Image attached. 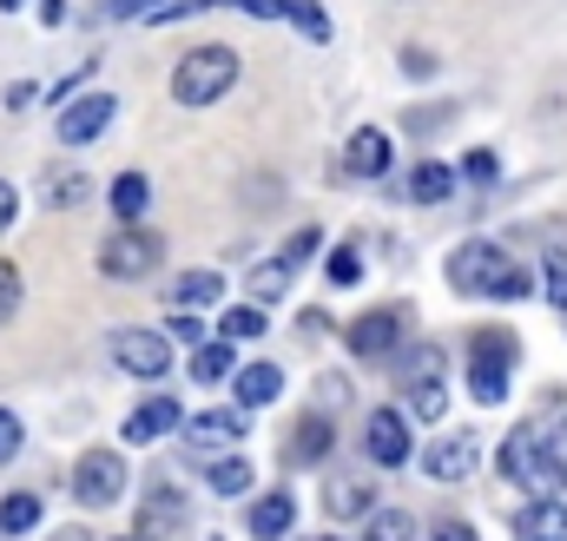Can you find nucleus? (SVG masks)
I'll use <instances>...</instances> for the list:
<instances>
[{
  "label": "nucleus",
  "instance_id": "34",
  "mask_svg": "<svg viewBox=\"0 0 567 541\" xmlns=\"http://www.w3.org/2000/svg\"><path fill=\"white\" fill-rule=\"evenodd\" d=\"M20 297H27V284H20V265H7V258H0V324L20 310Z\"/></svg>",
  "mask_w": 567,
  "mask_h": 541
},
{
  "label": "nucleus",
  "instance_id": "33",
  "mask_svg": "<svg viewBox=\"0 0 567 541\" xmlns=\"http://www.w3.org/2000/svg\"><path fill=\"white\" fill-rule=\"evenodd\" d=\"M323 277H330L337 290H350V284L363 277V258H357V245H343V252H330V265H323Z\"/></svg>",
  "mask_w": 567,
  "mask_h": 541
},
{
  "label": "nucleus",
  "instance_id": "42",
  "mask_svg": "<svg viewBox=\"0 0 567 541\" xmlns=\"http://www.w3.org/2000/svg\"><path fill=\"white\" fill-rule=\"evenodd\" d=\"M113 7H120V13H133V20H152V13H158V7H172V0H113Z\"/></svg>",
  "mask_w": 567,
  "mask_h": 541
},
{
  "label": "nucleus",
  "instance_id": "37",
  "mask_svg": "<svg viewBox=\"0 0 567 541\" xmlns=\"http://www.w3.org/2000/svg\"><path fill=\"white\" fill-rule=\"evenodd\" d=\"M93 185H86V172H73V178H53V205H80Z\"/></svg>",
  "mask_w": 567,
  "mask_h": 541
},
{
  "label": "nucleus",
  "instance_id": "44",
  "mask_svg": "<svg viewBox=\"0 0 567 541\" xmlns=\"http://www.w3.org/2000/svg\"><path fill=\"white\" fill-rule=\"evenodd\" d=\"M429 541H482V535H475L468 522H442V529H435V535H429Z\"/></svg>",
  "mask_w": 567,
  "mask_h": 541
},
{
  "label": "nucleus",
  "instance_id": "12",
  "mask_svg": "<svg viewBox=\"0 0 567 541\" xmlns=\"http://www.w3.org/2000/svg\"><path fill=\"white\" fill-rule=\"evenodd\" d=\"M343 337H350L357 357H390V350L403 344V310H363Z\"/></svg>",
  "mask_w": 567,
  "mask_h": 541
},
{
  "label": "nucleus",
  "instance_id": "46",
  "mask_svg": "<svg viewBox=\"0 0 567 541\" xmlns=\"http://www.w3.org/2000/svg\"><path fill=\"white\" fill-rule=\"evenodd\" d=\"M0 7H7V13H20V0H0Z\"/></svg>",
  "mask_w": 567,
  "mask_h": 541
},
{
  "label": "nucleus",
  "instance_id": "8",
  "mask_svg": "<svg viewBox=\"0 0 567 541\" xmlns=\"http://www.w3.org/2000/svg\"><path fill=\"white\" fill-rule=\"evenodd\" d=\"M113 364H120L126 377L152 384V377L172 370V344H165L158 330H120V337H113Z\"/></svg>",
  "mask_w": 567,
  "mask_h": 541
},
{
  "label": "nucleus",
  "instance_id": "32",
  "mask_svg": "<svg viewBox=\"0 0 567 541\" xmlns=\"http://www.w3.org/2000/svg\"><path fill=\"white\" fill-rule=\"evenodd\" d=\"M363 541H416V522L403 509H370V535Z\"/></svg>",
  "mask_w": 567,
  "mask_h": 541
},
{
  "label": "nucleus",
  "instance_id": "13",
  "mask_svg": "<svg viewBox=\"0 0 567 541\" xmlns=\"http://www.w3.org/2000/svg\"><path fill=\"white\" fill-rule=\"evenodd\" d=\"M390 133H377V126H363V133H350V145H343V172L350 178H383L390 172Z\"/></svg>",
  "mask_w": 567,
  "mask_h": 541
},
{
  "label": "nucleus",
  "instance_id": "45",
  "mask_svg": "<svg viewBox=\"0 0 567 541\" xmlns=\"http://www.w3.org/2000/svg\"><path fill=\"white\" fill-rule=\"evenodd\" d=\"M40 20H47V27H60V20H66V7H60V0H40Z\"/></svg>",
  "mask_w": 567,
  "mask_h": 541
},
{
  "label": "nucleus",
  "instance_id": "10",
  "mask_svg": "<svg viewBox=\"0 0 567 541\" xmlns=\"http://www.w3.org/2000/svg\"><path fill=\"white\" fill-rule=\"evenodd\" d=\"M502 476L508 482H528V489H555V476H548V456H542V436L535 429H515L508 442H502Z\"/></svg>",
  "mask_w": 567,
  "mask_h": 541
},
{
  "label": "nucleus",
  "instance_id": "5",
  "mask_svg": "<svg viewBox=\"0 0 567 541\" xmlns=\"http://www.w3.org/2000/svg\"><path fill=\"white\" fill-rule=\"evenodd\" d=\"M126 456H113V449H93V456H80L73 462V496L86 502V509H113L120 496H126Z\"/></svg>",
  "mask_w": 567,
  "mask_h": 541
},
{
  "label": "nucleus",
  "instance_id": "4",
  "mask_svg": "<svg viewBox=\"0 0 567 541\" xmlns=\"http://www.w3.org/2000/svg\"><path fill=\"white\" fill-rule=\"evenodd\" d=\"M158 258H165V245H158V232H145V225H120V232L100 245V270H106V277H120V284L152 277Z\"/></svg>",
  "mask_w": 567,
  "mask_h": 541
},
{
  "label": "nucleus",
  "instance_id": "25",
  "mask_svg": "<svg viewBox=\"0 0 567 541\" xmlns=\"http://www.w3.org/2000/svg\"><path fill=\"white\" fill-rule=\"evenodd\" d=\"M218 290H225V277H218V270H185V277L172 284V304H185V310H192V304H212Z\"/></svg>",
  "mask_w": 567,
  "mask_h": 541
},
{
  "label": "nucleus",
  "instance_id": "26",
  "mask_svg": "<svg viewBox=\"0 0 567 541\" xmlns=\"http://www.w3.org/2000/svg\"><path fill=\"white\" fill-rule=\"evenodd\" d=\"M145 198H152V185H145L140 172H120V178H113V212H120L126 225L145 218Z\"/></svg>",
  "mask_w": 567,
  "mask_h": 541
},
{
  "label": "nucleus",
  "instance_id": "9",
  "mask_svg": "<svg viewBox=\"0 0 567 541\" xmlns=\"http://www.w3.org/2000/svg\"><path fill=\"white\" fill-rule=\"evenodd\" d=\"M363 449H370L377 469H403V462L416 456V442H410V416H403V409H377L370 429H363Z\"/></svg>",
  "mask_w": 567,
  "mask_h": 541
},
{
  "label": "nucleus",
  "instance_id": "36",
  "mask_svg": "<svg viewBox=\"0 0 567 541\" xmlns=\"http://www.w3.org/2000/svg\"><path fill=\"white\" fill-rule=\"evenodd\" d=\"M20 436H27V429H20V416H13V409H0V462H13V456H20Z\"/></svg>",
  "mask_w": 567,
  "mask_h": 541
},
{
  "label": "nucleus",
  "instance_id": "28",
  "mask_svg": "<svg viewBox=\"0 0 567 541\" xmlns=\"http://www.w3.org/2000/svg\"><path fill=\"white\" fill-rule=\"evenodd\" d=\"M290 277H297V270L284 265V258H265V265L251 270V290H258V304H278L284 290H290Z\"/></svg>",
  "mask_w": 567,
  "mask_h": 541
},
{
  "label": "nucleus",
  "instance_id": "19",
  "mask_svg": "<svg viewBox=\"0 0 567 541\" xmlns=\"http://www.w3.org/2000/svg\"><path fill=\"white\" fill-rule=\"evenodd\" d=\"M231 384H238V404L245 409H265L284 397V370L278 364H245V370H231Z\"/></svg>",
  "mask_w": 567,
  "mask_h": 541
},
{
  "label": "nucleus",
  "instance_id": "27",
  "mask_svg": "<svg viewBox=\"0 0 567 541\" xmlns=\"http://www.w3.org/2000/svg\"><path fill=\"white\" fill-rule=\"evenodd\" d=\"M205 482H212L218 496H245L258 476H251V462H245V456H225V462H212V476H205Z\"/></svg>",
  "mask_w": 567,
  "mask_h": 541
},
{
  "label": "nucleus",
  "instance_id": "23",
  "mask_svg": "<svg viewBox=\"0 0 567 541\" xmlns=\"http://www.w3.org/2000/svg\"><path fill=\"white\" fill-rule=\"evenodd\" d=\"M231 370H238V364H231V344H225V337L192 350V384H225Z\"/></svg>",
  "mask_w": 567,
  "mask_h": 541
},
{
  "label": "nucleus",
  "instance_id": "41",
  "mask_svg": "<svg viewBox=\"0 0 567 541\" xmlns=\"http://www.w3.org/2000/svg\"><path fill=\"white\" fill-rule=\"evenodd\" d=\"M13 218H20V192H13V185H7V178H0V232H7V225H13Z\"/></svg>",
  "mask_w": 567,
  "mask_h": 541
},
{
  "label": "nucleus",
  "instance_id": "2",
  "mask_svg": "<svg viewBox=\"0 0 567 541\" xmlns=\"http://www.w3.org/2000/svg\"><path fill=\"white\" fill-rule=\"evenodd\" d=\"M238 86V53L231 47H192L172 73V100L178 106H212Z\"/></svg>",
  "mask_w": 567,
  "mask_h": 541
},
{
  "label": "nucleus",
  "instance_id": "17",
  "mask_svg": "<svg viewBox=\"0 0 567 541\" xmlns=\"http://www.w3.org/2000/svg\"><path fill=\"white\" fill-rule=\"evenodd\" d=\"M178 422H185V416H178L172 397H145V404L126 416V442H158V436H165V429H178Z\"/></svg>",
  "mask_w": 567,
  "mask_h": 541
},
{
  "label": "nucleus",
  "instance_id": "6",
  "mask_svg": "<svg viewBox=\"0 0 567 541\" xmlns=\"http://www.w3.org/2000/svg\"><path fill=\"white\" fill-rule=\"evenodd\" d=\"M475 462H482L475 429H442V436L423 449V476H429V482H468V476H475Z\"/></svg>",
  "mask_w": 567,
  "mask_h": 541
},
{
  "label": "nucleus",
  "instance_id": "14",
  "mask_svg": "<svg viewBox=\"0 0 567 541\" xmlns=\"http://www.w3.org/2000/svg\"><path fill=\"white\" fill-rule=\"evenodd\" d=\"M178 522H185V496H172L165 482H152V489H145V509H140V535L133 541H165Z\"/></svg>",
  "mask_w": 567,
  "mask_h": 541
},
{
  "label": "nucleus",
  "instance_id": "29",
  "mask_svg": "<svg viewBox=\"0 0 567 541\" xmlns=\"http://www.w3.org/2000/svg\"><path fill=\"white\" fill-rule=\"evenodd\" d=\"M535 436H542V456H548L555 489H567V416H561V422H548V429H535Z\"/></svg>",
  "mask_w": 567,
  "mask_h": 541
},
{
  "label": "nucleus",
  "instance_id": "16",
  "mask_svg": "<svg viewBox=\"0 0 567 541\" xmlns=\"http://www.w3.org/2000/svg\"><path fill=\"white\" fill-rule=\"evenodd\" d=\"M515 535L522 541H567V502H555V496L528 502V509L515 516Z\"/></svg>",
  "mask_w": 567,
  "mask_h": 541
},
{
  "label": "nucleus",
  "instance_id": "15",
  "mask_svg": "<svg viewBox=\"0 0 567 541\" xmlns=\"http://www.w3.org/2000/svg\"><path fill=\"white\" fill-rule=\"evenodd\" d=\"M370 509H377V482H363V476L323 482V516L330 522H350V516H370Z\"/></svg>",
  "mask_w": 567,
  "mask_h": 541
},
{
  "label": "nucleus",
  "instance_id": "24",
  "mask_svg": "<svg viewBox=\"0 0 567 541\" xmlns=\"http://www.w3.org/2000/svg\"><path fill=\"white\" fill-rule=\"evenodd\" d=\"M27 529H40V496L13 489V496L0 502V535H27Z\"/></svg>",
  "mask_w": 567,
  "mask_h": 541
},
{
  "label": "nucleus",
  "instance_id": "3",
  "mask_svg": "<svg viewBox=\"0 0 567 541\" xmlns=\"http://www.w3.org/2000/svg\"><path fill=\"white\" fill-rule=\"evenodd\" d=\"M515 357H522L515 330H475V344H468V390H475V404H502L508 397Z\"/></svg>",
  "mask_w": 567,
  "mask_h": 541
},
{
  "label": "nucleus",
  "instance_id": "21",
  "mask_svg": "<svg viewBox=\"0 0 567 541\" xmlns=\"http://www.w3.org/2000/svg\"><path fill=\"white\" fill-rule=\"evenodd\" d=\"M330 442H337V429H330L323 416H297V429H290L284 456H290V462H323V456H330Z\"/></svg>",
  "mask_w": 567,
  "mask_h": 541
},
{
  "label": "nucleus",
  "instance_id": "30",
  "mask_svg": "<svg viewBox=\"0 0 567 541\" xmlns=\"http://www.w3.org/2000/svg\"><path fill=\"white\" fill-rule=\"evenodd\" d=\"M218 330H225V344H251V337H265L271 324H265V310H258V304H238Z\"/></svg>",
  "mask_w": 567,
  "mask_h": 541
},
{
  "label": "nucleus",
  "instance_id": "11",
  "mask_svg": "<svg viewBox=\"0 0 567 541\" xmlns=\"http://www.w3.org/2000/svg\"><path fill=\"white\" fill-rule=\"evenodd\" d=\"M113 113H120V100H113V93H86V100H73V106L60 113V126H53V133H60V145H93V139L113 126Z\"/></svg>",
  "mask_w": 567,
  "mask_h": 541
},
{
  "label": "nucleus",
  "instance_id": "39",
  "mask_svg": "<svg viewBox=\"0 0 567 541\" xmlns=\"http://www.w3.org/2000/svg\"><path fill=\"white\" fill-rule=\"evenodd\" d=\"M542 284H548V304H561V310H567V258H555Z\"/></svg>",
  "mask_w": 567,
  "mask_h": 541
},
{
  "label": "nucleus",
  "instance_id": "20",
  "mask_svg": "<svg viewBox=\"0 0 567 541\" xmlns=\"http://www.w3.org/2000/svg\"><path fill=\"white\" fill-rule=\"evenodd\" d=\"M290 522H297V502H290V489H271V496H258V502H251V535H258V541L290 535Z\"/></svg>",
  "mask_w": 567,
  "mask_h": 541
},
{
  "label": "nucleus",
  "instance_id": "31",
  "mask_svg": "<svg viewBox=\"0 0 567 541\" xmlns=\"http://www.w3.org/2000/svg\"><path fill=\"white\" fill-rule=\"evenodd\" d=\"M284 20H297L303 40H330V13L317 0H284Z\"/></svg>",
  "mask_w": 567,
  "mask_h": 541
},
{
  "label": "nucleus",
  "instance_id": "7",
  "mask_svg": "<svg viewBox=\"0 0 567 541\" xmlns=\"http://www.w3.org/2000/svg\"><path fill=\"white\" fill-rule=\"evenodd\" d=\"M410 409L423 416V422H442V409H449V390H442V344H423V350H410Z\"/></svg>",
  "mask_w": 567,
  "mask_h": 541
},
{
  "label": "nucleus",
  "instance_id": "35",
  "mask_svg": "<svg viewBox=\"0 0 567 541\" xmlns=\"http://www.w3.org/2000/svg\"><path fill=\"white\" fill-rule=\"evenodd\" d=\"M462 172H468L475 185H495V172H502V159H495V152L482 145V152H468V159H462Z\"/></svg>",
  "mask_w": 567,
  "mask_h": 541
},
{
  "label": "nucleus",
  "instance_id": "40",
  "mask_svg": "<svg viewBox=\"0 0 567 541\" xmlns=\"http://www.w3.org/2000/svg\"><path fill=\"white\" fill-rule=\"evenodd\" d=\"M403 73H410V80H429V73H435V60H429L423 47H410V53H403Z\"/></svg>",
  "mask_w": 567,
  "mask_h": 541
},
{
  "label": "nucleus",
  "instance_id": "22",
  "mask_svg": "<svg viewBox=\"0 0 567 541\" xmlns=\"http://www.w3.org/2000/svg\"><path fill=\"white\" fill-rule=\"evenodd\" d=\"M403 192H410V198H416V205H442V198H449V192H455V172H449V165H435V159H429V165H416V172H410V185H403Z\"/></svg>",
  "mask_w": 567,
  "mask_h": 541
},
{
  "label": "nucleus",
  "instance_id": "38",
  "mask_svg": "<svg viewBox=\"0 0 567 541\" xmlns=\"http://www.w3.org/2000/svg\"><path fill=\"white\" fill-rule=\"evenodd\" d=\"M310 252H317V232H297V238L284 245L278 258H284V265H290V270H297V265H303V258H310Z\"/></svg>",
  "mask_w": 567,
  "mask_h": 541
},
{
  "label": "nucleus",
  "instance_id": "43",
  "mask_svg": "<svg viewBox=\"0 0 567 541\" xmlns=\"http://www.w3.org/2000/svg\"><path fill=\"white\" fill-rule=\"evenodd\" d=\"M172 330H178V344H192V350H198V344H205V324H198V317H178V324H172Z\"/></svg>",
  "mask_w": 567,
  "mask_h": 541
},
{
  "label": "nucleus",
  "instance_id": "18",
  "mask_svg": "<svg viewBox=\"0 0 567 541\" xmlns=\"http://www.w3.org/2000/svg\"><path fill=\"white\" fill-rule=\"evenodd\" d=\"M185 436H192L198 449H225V442L245 436V416H238V409H198V416L185 422Z\"/></svg>",
  "mask_w": 567,
  "mask_h": 541
},
{
  "label": "nucleus",
  "instance_id": "1",
  "mask_svg": "<svg viewBox=\"0 0 567 541\" xmlns=\"http://www.w3.org/2000/svg\"><path fill=\"white\" fill-rule=\"evenodd\" d=\"M449 284H455L462 297H502V304H522V297L535 290V277L515 265L502 245H488V238H468V245L449 258Z\"/></svg>",
  "mask_w": 567,
  "mask_h": 541
}]
</instances>
